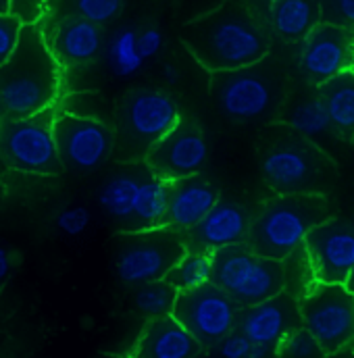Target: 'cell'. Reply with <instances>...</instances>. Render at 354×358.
Masks as SVG:
<instances>
[{
	"label": "cell",
	"instance_id": "1",
	"mask_svg": "<svg viewBox=\"0 0 354 358\" xmlns=\"http://www.w3.org/2000/svg\"><path fill=\"white\" fill-rule=\"evenodd\" d=\"M181 42L211 76L253 67L265 61L271 50L265 23L238 0H225L187 21Z\"/></svg>",
	"mask_w": 354,
	"mask_h": 358
},
{
	"label": "cell",
	"instance_id": "2",
	"mask_svg": "<svg viewBox=\"0 0 354 358\" xmlns=\"http://www.w3.org/2000/svg\"><path fill=\"white\" fill-rule=\"evenodd\" d=\"M63 67L52 55L44 27L23 25L13 57L0 67L6 117H31L61 102Z\"/></svg>",
	"mask_w": 354,
	"mask_h": 358
},
{
	"label": "cell",
	"instance_id": "3",
	"mask_svg": "<svg viewBox=\"0 0 354 358\" xmlns=\"http://www.w3.org/2000/svg\"><path fill=\"white\" fill-rule=\"evenodd\" d=\"M261 176L275 196L327 194L336 179V163L309 138L288 125H271L259 144Z\"/></svg>",
	"mask_w": 354,
	"mask_h": 358
},
{
	"label": "cell",
	"instance_id": "4",
	"mask_svg": "<svg viewBox=\"0 0 354 358\" xmlns=\"http://www.w3.org/2000/svg\"><path fill=\"white\" fill-rule=\"evenodd\" d=\"M327 219H332V206L323 194L275 196L255 213L246 246L267 259L285 261Z\"/></svg>",
	"mask_w": 354,
	"mask_h": 358
},
{
	"label": "cell",
	"instance_id": "5",
	"mask_svg": "<svg viewBox=\"0 0 354 358\" xmlns=\"http://www.w3.org/2000/svg\"><path fill=\"white\" fill-rule=\"evenodd\" d=\"M176 98L159 88L125 92L115 106V161L121 165L144 163L148 152L181 121Z\"/></svg>",
	"mask_w": 354,
	"mask_h": 358
},
{
	"label": "cell",
	"instance_id": "6",
	"mask_svg": "<svg viewBox=\"0 0 354 358\" xmlns=\"http://www.w3.org/2000/svg\"><path fill=\"white\" fill-rule=\"evenodd\" d=\"M211 96L217 108L232 121H261L279 110L285 96V76L265 59L238 71L213 73Z\"/></svg>",
	"mask_w": 354,
	"mask_h": 358
},
{
	"label": "cell",
	"instance_id": "7",
	"mask_svg": "<svg viewBox=\"0 0 354 358\" xmlns=\"http://www.w3.org/2000/svg\"><path fill=\"white\" fill-rule=\"evenodd\" d=\"M59 108H48L31 117H4L0 121V163L19 173L61 176L55 119Z\"/></svg>",
	"mask_w": 354,
	"mask_h": 358
},
{
	"label": "cell",
	"instance_id": "8",
	"mask_svg": "<svg viewBox=\"0 0 354 358\" xmlns=\"http://www.w3.org/2000/svg\"><path fill=\"white\" fill-rule=\"evenodd\" d=\"M183 234L174 227L119 231L113 240V268L121 283L138 287L161 281L185 255Z\"/></svg>",
	"mask_w": 354,
	"mask_h": 358
},
{
	"label": "cell",
	"instance_id": "9",
	"mask_svg": "<svg viewBox=\"0 0 354 358\" xmlns=\"http://www.w3.org/2000/svg\"><path fill=\"white\" fill-rule=\"evenodd\" d=\"M213 283L227 292L240 308L265 302L285 292L281 261L267 259L246 244L213 252Z\"/></svg>",
	"mask_w": 354,
	"mask_h": 358
},
{
	"label": "cell",
	"instance_id": "10",
	"mask_svg": "<svg viewBox=\"0 0 354 358\" xmlns=\"http://www.w3.org/2000/svg\"><path fill=\"white\" fill-rule=\"evenodd\" d=\"M298 304L302 327L327 357L354 348V294L346 285L315 283Z\"/></svg>",
	"mask_w": 354,
	"mask_h": 358
},
{
	"label": "cell",
	"instance_id": "11",
	"mask_svg": "<svg viewBox=\"0 0 354 358\" xmlns=\"http://www.w3.org/2000/svg\"><path fill=\"white\" fill-rule=\"evenodd\" d=\"M240 304L215 283H206L177 296L174 317L196 338L202 348L219 346L238 329Z\"/></svg>",
	"mask_w": 354,
	"mask_h": 358
},
{
	"label": "cell",
	"instance_id": "12",
	"mask_svg": "<svg viewBox=\"0 0 354 358\" xmlns=\"http://www.w3.org/2000/svg\"><path fill=\"white\" fill-rule=\"evenodd\" d=\"M55 138L63 169L69 173H92L115 157V129L98 119L59 110Z\"/></svg>",
	"mask_w": 354,
	"mask_h": 358
},
{
	"label": "cell",
	"instance_id": "13",
	"mask_svg": "<svg viewBox=\"0 0 354 358\" xmlns=\"http://www.w3.org/2000/svg\"><path fill=\"white\" fill-rule=\"evenodd\" d=\"M298 69L317 88L346 73H354V29L323 21L302 42Z\"/></svg>",
	"mask_w": 354,
	"mask_h": 358
},
{
	"label": "cell",
	"instance_id": "14",
	"mask_svg": "<svg viewBox=\"0 0 354 358\" xmlns=\"http://www.w3.org/2000/svg\"><path fill=\"white\" fill-rule=\"evenodd\" d=\"M208 159V142L202 127L190 119H181L144 159L153 176L169 183L200 176Z\"/></svg>",
	"mask_w": 354,
	"mask_h": 358
},
{
	"label": "cell",
	"instance_id": "15",
	"mask_svg": "<svg viewBox=\"0 0 354 358\" xmlns=\"http://www.w3.org/2000/svg\"><path fill=\"white\" fill-rule=\"evenodd\" d=\"M304 250L317 283L346 285L354 268V225L336 217L327 219L309 234Z\"/></svg>",
	"mask_w": 354,
	"mask_h": 358
},
{
	"label": "cell",
	"instance_id": "16",
	"mask_svg": "<svg viewBox=\"0 0 354 358\" xmlns=\"http://www.w3.org/2000/svg\"><path fill=\"white\" fill-rule=\"evenodd\" d=\"M300 327L302 317L298 298L288 292L242 308L238 321V331H242L250 342L267 344L271 348H277L292 331Z\"/></svg>",
	"mask_w": 354,
	"mask_h": 358
},
{
	"label": "cell",
	"instance_id": "17",
	"mask_svg": "<svg viewBox=\"0 0 354 358\" xmlns=\"http://www.w3.org/2000/svg\"><path fill=\"white\" fill-rule=\"evenodd\" d=\"M250 223L253 215L244 204L221 200L194 229L183 234L185 248L213 255L221 248L246 244Z\"/></svg>",
	"mask_w": 354,
	"mask_h": 358
},
{
	"label": "cell",
	"instance_id": "18",
	"mask_svg": "<svg viewBox=\"0 0 354 358\" xmlns=\"http://www.w3.org/2000/svg\"><path fill=\"white\" fill-rule=\"evenodd\" d=\"M40 25L44 27L48 46L63 69L94 63L104 48L102 25L84 17H63Z\"/></svg>",
	"mask_w": 354,
	"mask_h": 358
},
{
	"label": "cell",
	"instance_id": "19",
	"mask_svg": "<svg viewBox=\"0 0 354 358\" xmlns=\"http://www.w3.org/2000/svg\"><path fill=\"white\" fill-rule=\"evenodd\" d=\"M202 346L174 315L148 319L136 338L129 358H196Z\"/></svg>",
	"mask_w": 354,
	"mask_h": 358
},
{
	"label": "cell",
	"instance_id": "20",
	"mask_svg": "<svg viewBox=\"0 0 354 358\" xmlns=\"http://www.w3.org/2000/svg\"><path fill=\"white\" fill-rule=\"evenodd\" d=\"M221 202L219 189L202 176L179 179L171 183L169 196V227L181 234L194 229L217 204Z\"/></svg>",
	"mask_w": 354,
	"mask_h": 358
},
{
	"label": "cell",
	"instance_id": "21",
	"mask_svg": "<svg viewBox=\"0 0 354 358\" xmlns=\"http://www.w3.org/2000/svg\"><path fill=\"white\" fill-rule=\"evenodd\" d=\"M150 173L146 163L121 165L119 171L111 173L98 189V204L111 221L117 223L119 231H125L132 223L136 198L144 178Z\"/></svg>",
	"mask_w": 354,
	"mask_h": 358
},
{
	"label": "cell",
	"instance_id": "22",
	"mask_svg": "<svg viewBox=\"0 0 354 358\" xmlns=\"http://www.w3.org/2000/svg\"><path fill=\"white\" fill-rule=\"evenodd\" d=\"M323 19L319 0H271V29L288 42H302Z\"/></svg>",
	"mask_w": 354,
	"mask_h": 358
},
{
	"label": "cell",
	"instance_id": "23",
	"mask_svg": "<svg viewBox=\"0 0 354 358\" xmlns=\"http://www.w3.org/2000/svg\"><path fill=\"white\" fill-rule=\"evenodd\" d=\"M169 196H171V183L148 173L140 185L134 217L125 231H146V229L167 227Z\"/></svg>",
	"mask_w": 354,
	"mask_h": 358
},
{
	"label": "cell",
	"instance_id": "24",
	"mask_svg": "<svg viewBox=\"0 0 354 358\" xmlns=\"http://www.w3.org/2000/svg\"><path fill=\"white\" fill-rule=\"evenodd\" d=\"M281 123L313 142L317 138H323L330 131H334L330 110H327L319 90H317V94H309V96H302L300 100L292 102L285 108Z\"/></svg>",
	"mask_w": 354,
	"mask_h": 358
},
{
	"label": "cell",
	"instance_id": "25",
	"mask_svg": "<svg viewBox=\"0 0 354 358\" xmlns=\"http://www.w3.org/2000/svg\"><path fill=\"white\" fill-rule=\"evenodd\" d=\"M319 94L330 110L334 131L353 142L354 138V73L340 76L323 86H319Z\"/></svg>",
	"mask_w": 354,
	"mask_h": 358
},
{
	"label": "cell",
	"instance_id": "26",
	"mask_svg": "<svg viewBox=\"0 0 354 358\" xmlns=\"http://www.w3.org/2000/svg\"><path fill=\"white\" fill-rule=\"evenodd\" d=\"M123 2L125 0H48L44 19L40 23H50L63 17H84L104 25L119 17Z\"/></svg>",
	"mask_w": 354,
	"mask_h": 358
},
{
	"label": "cell",
	"instance_id": "27",
	"mask_svg": "<svg viewBox=\"0 0 354 358\" xmlns=\"http://www.w3.org/2000/svg\"><path fill=\"white\" fill-rule=\"evenodd\" d=\"M106 63L117 78H132L144 67V59L138 50V34L132 27H123L113 34L106 44Z\"/></svg>",
	"mask_w": 354,
	"mask_h": 358
},
{
	"label": "cell",
	"instance_id": "28",
	"mask_svg": "<svg viewBox=\"0 0 354 358\" xmlns=\"http://www.w3.org/2000/svg\"><path fill=\"white\" fill-rule=\"evenodd\" d=\"M165 281L171 283L179 294L213 283V255L185 250V255L176 263V267L167 273Z\"/></svg>",
	"mask_w": 354,
	"mask_h": 358
},
{
	"label": "cell",
	"instance_id": "29",
	"mask_svg": "<svg viewBox=\"0 0 354 358\" xmlns=\"http://www.w3.org/2000/svg\"><path fill=\"white\" fill-rule=\"evenodd\" d=\"M177 292L171 283H167L165 279L161 281H150L144 285H138L134 289V306L138 313H142L146 319H161V317H169L174 315L177 302Z\"/></svg>",
	"mask_w": 354,
	"mask_h": 358
},
{
	"label": "cell",
	"instance_id": "30",
	"mask_svg": "<svg viewBox=\"0 0 354 358\" xmlns=\"http://www.w3.org/2000/svg\"><path fill=\"white\" fill-rule=\"evenodd\" d=\"M57 108L63 113H69V115L98 119V121H104L111 125H113V117H115V110H111L108 104L104 102V98L96 92H76V94L63 96Z\"/></svg>",
	"mask_w": 354,
	"mask_h": 358
},
{
	"label": "cell",
	"instance_id": "31",
	"mask_svg": "<svg viewBox=\"0 0 354 358\" xmlns=\"http://www.w3.org/2000/svg\"><path fill=\"white\" fill-rule=\"evenodd\" d=\"M281 265H283V277H285V292L292 294L294 298L300 300L317 283L304 246L296 250L294 255H290L285 261H281Z\"/></svg>",
	"mask_w": 354,
	"mask_h": 358
},
{
	"label": "cell",
	"instance_id": "32",
	"mask_svg": "<svg viewBox=\"0 0 354 358\" xmlns=\"http://www.w3.org/2000/svg\"><path fill=\"white\" fill-rule=\"evenodd\" d=\"M277 358H327L325 350L319 346V342L304 329L292 331L279 346H277Z\"/></svg>",
	"mask_w": 354,
	"mask_h": 358
},
{
	"label": "cell",
	"instance_id": "33",
	"mask_svg": "<svg viewBox=\"0 0 354 358\" xmlns=\"http://www.w3.org/2000/svg\"><path fill=\"white\" fill-rule=\"evenodd\" d=\"M90 221H92V213L82 204H71V206L61 208L57 213V219H55L57 229L63 236H69V238L82 236L88 229Z\"/></svg>",
	"mask_w": 354,
	"mask_h": 358
},
{
	"label": "cell",
	"instance_id": "34",
	"mask_svg": "<svg viewBox=\"0 0 354 358\" xmlns=\"http://www.w3.org/2000/svg\"><path fill=\"white\" fill-rule=\"evenodd\" d=\"M23 31V23L15 15H0V67L13 57L19 38Z\"/></svg>",
	"mask_w": 354,
	"mask_h": 358
},
{
	"label": "cell",
	"instance_id": "35",
	"mask_svg": "<svg viewBox=\"0 0 354 358\" xmlns=\"http://www.w3.org/2000/svg\"><path fill=\"white\" fill-rule=\"evenodd\" d=\"M48 0H13L10 15H15L23 25H36L44 19Z\"/></svg>",
	"mask_w": 354,
	"mask_h": 358
},
{
	"label": "cell",
	"instance_id": "36",
	"mask_svg": "<svg viewBox=\"0 0 354 358\" xmlns=\"http://www.w3.org/2000/svg\"><path fill=\"white\" fill-rule=\"evenodd\" d=\"M250 346H253V342L242 331L236 329L217 348H219V357L221 358H248Z\"/></svg>",
	"mask_w": 354,
	"mask_h": 358
},
{
	"label": "cell",
	"instance_id": "37",
	"mask_svg": "<svg viewBox=\"0 0 354 358\" xmlns=\"http://www.w3.org/2000/svg\"><path fill=\"white\" fill-rule=\"evenodd\" d=\"M163 42H165V40H163V34H161L159 27H146V29H142V31L138 34V50H140L142 59H144V61L155 59V57L161 52Z\"/></svg>",
	"mask_w": 354,
	"mask_h": 358
},
{
	"label": "cell",
	"instance_id": "38",
	"mask_svg": "<svg viewBox=\"0 0 354 358\" xmlns=\"http://www.w3.org/2000/svg\"><path fill=\"white\" fill-rule=\"evenodd\" d=\"M17 265H19V252L6 242H0V294L10 281Z\"/></svg>",
	"mask_w": 354,
	"mask_h": 358
},
{
	"label": "cell",
	"instance_id": "39",
	"mask_svg": "<svg viewBox=\"0 0 354 358\" xmlns=\"http://www.w3.org/2000/svg\"><path fill=\"white\" fill-rule=\"evenodd\" d=\"M334 10L338 13L336 23L354 29V0H334Z\"/></svg>",
	"mask_w": 354,
	"mask_h": 358
},
{
	"label": "cell",
	"instance_id": "40",
	"mask_svg": "<svg viewBox=\"0 0 354 358\" xmlns=\"http://www.w3.org/2000/svg\"><path fill=\"white\" fill-rule=\"evenodd\" d=\"M161 76H163V80H165L169 86H176L177 82H179V69H177L174 63H165V65L161 67Z\"/></svg>",
	"mask_w": 354,
	"mask_h": 358
},
{
	"label": "cell",
	"instance_id": "41",
	"mask_svg": "<svg viewBox=\"0 0 354 358\" xmlns=\"http://www.w3.org/2000/svg\"><path fill=\"white\" fill-rule=\"evenodd\" d=\"M273 352H277V348H271V346H267V344H257V342H253L250 352H248V358H269Z\"/></svg>",
	"mask_w": 354,
	"mask_h": 358
},
{
	"label": "cell",
	"instance_id": "42",
	"mask_svg": "<svg viewBox=\"0 0 354 358\" xmlns=\"http://www.w3.org/2000/svg\"><path fill=\"white\" fill-rule=\"evenodd\" d=\"M13 8V0H0V15H8Z\"/></svg>",
	"mask_w": 354,
	"mask_h": 358
},
{
	"label": "cell",
	"instance_id": "43",
	"mask_svg": "<svg viewBox=\"0 0 354 358\" xmlns=\"http://www.w3.org/2000/svg\"><path fill=\"white\" fill-rule=\"evenodd\" d=\"M96 358H129V355H108V352H102Z\"/></svg>",
	"mask_w": 354,
	"mask_h": 358
},
{
	"label": "cell",
	"instance_id": "44",
	"mask_svg": "<svg viewBox=\"0 0 354 358\" xmlns=\"http://www.w3.org/2000/svg\"><path fill=\"white\" fill-rule=\"evenodd\" d=\"M346 287H348V289L354 294V268H353V273H351V277H348V281H346Z\"/></svg>",
	"mask_w": 354,
	"mask_h": 358
},
{
	"label": "cell",
	"instance_id": "45",
	"mask_svg": "<svg viewBox=\"0 0 354 358\" xmlns=\"http://www.w3.org/2000/svg\"><path fill=\"white\" fill-rule=\"evenodd\" d=\"M6 117V110H4V100H2V92H0V121Z\"/></svg>",
	"mask_w": 354,
	"mask_h": 358
},
{
	"label": "cell",
	"instance_id": "46",
	"mask_svg": "<svg viewBox=\"0 0 354 358\" xmlns=\"http://www.w3.org/2000/svg\"><path fill=\"white\" fill-rule=\"evenodd\" d=\"M353 144H354V138H353Z\"/></svg>",
	"mask_w": 354,
	"mask_h": 358
}]
</instances>
